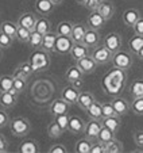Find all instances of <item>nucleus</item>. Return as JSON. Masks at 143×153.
Listing matches in <instances>:
<instances>
[{
    "instance_id": "3c124183",
    "label": "nucleus",
    "mask_w": 143,
    "mask_h": 153,
    "mask_svg": "<svg viewBox=\"0 0 143 153\" xmlns=\"http://www.w3.org/2000/svg\"><path fill=\"white\" fill-rule=\"evenodd\" d=\"M134 29V33L138 35H143V16H140L139 19L136 20V23L132 26Z\"/></svg>"
},
{
    "instance_id": "393cba45",
    "label": "nucleus",
    "mask_w": 143,
    "mask_h": 153,
    "mask_svg": "<svg viewBox=\"0 0 143 153\" xmlns=\"http://www.w3.org/2000/svg\"><path fill=\"white\" fill-rule=\"evenodd\" d=\"M94 100H96V99H94L93 94L88 92V91H81L80 95H78L77 103H76V104H78V107H80L81 110L86 111V108H88V107L91 106Z\"/></svg>"
},
{
    "instance_id": "2eb2a0df",
    "label": "nucleus",
    "mask_w": 143,
    "mask_h": 153,
    "mask_svg": "<svg viewBox=\"0 0 143 153\" xmlns=\"http://www.w3.org/2000/svg\"><path fill=\"white\" fill-rule=\"evenodd\" d=\"M76 65L80 68L84 75H91V73H93L94 71H96V68H97V62H96L91 56H86V57L76 61Z\"/></svg>"
},
{
    "instance_id": "aec40b11",
    "label": "nucleus",
    "mask_w": 143,
    "mask_h": 153,
    "mask_svg": "<svg viewBox=\"0 0 143 153\" xmlns=\"http://www.w3.org/2000/svg\"><path fill=\"white\" fill-rule=\"evenodd\" d=\"M86 27L85 23H74L73 25V29H72V34H70V38L73 41V43H83V39H84V35H85Z\"/></svg>"
},
{
    "instance_id": "bb28decb",
    "label": "nucleus",
    "mask_w": 143,
    "mask_h": 153,
    "mask_svg": "<svg viewBox=\"0 0 143 153\" xmlns=\"http://www.w3.org/2000/svg\"><path fill=\"white\" fill-rule=\"evenodd\" d=\"M84 76L85 75L81 72V69L77 67V65H72V67H69L65 72V80L70 84V83H73V81L78 80V79H83Z\"/></svg>"
},
{
    "instance_id": "4be33fe9",
    "label": "nucleus",
    "mask_w": 143,
    "mask_h": 153,
    "mask_svg": "<svg viewBox=\"0 0 143 153\" xmlns=\"http://www.w3.org/2000/svg\"><path fill=\"white\" fill-rule=\"evenodd\" d=\"M97 12L105 20H109L115 14V4L112 1H109V0H103V3L97 8Z\"/></svg>"
},
{
    "instance_id": "5fc2aeb1",
    "label": "nucleus",
    "mask_w": 143,
    "mask_h": 153,
    "mask_svg": "<svg viewBox=\"0 0 143 153\" xmlns=\"http://www.w3.org/2000/svg\"><path fill=\"white\" fill-rule=\"evenodd\" d=\"M73 87H76L77 90H80L81 91V87L84 85V79H78V80H76V81H73V83H70Z\"/></svg>"
},
{
    "instance_id": "a19ab883",
    "label": "nucleus",
    "mask_w": 143,
    "mask_h": 153,
    "mask_svg": "<svg viewBox=\"0 0 143 153\" xmlns=\"http://www.w3.org/2000/svg\"><path fill=\"white\" fill-rule=\"evenodd\" d=\"M30 35H31V31L24 27L18 26V31H16V39L19 41L20 43H29Z\"/></svg>"
},
{
    "instance_id": "de8ad7c7",
    "label": "nucleus",
    "mask_w": 143,
    "mask_h": 153,
    "mask_svg": "<svg viewBox=\"0 0 143 153\" xmlns=\"http://www.w3.org/2000/svg\"><path fill=\"white\" fill-rule=\"evenodd\" d=\"M101 3H103V0H86V3L84 7L88 11H97V8L100 7Z\"/></svg>"
},
{
    "instance_id": "2f4dec72",
    "label": "nucleus",
    "mask_w": 143,
    "mask_h": 153,
    "mask_svg": "<svg viewBox=\"0 0 143 153\" xmlns=\"http://www.w3.org/2000/svg\"><path fill=\"white\" fill-rule=\"evenodd\" d=\"M143 48V35L135 34L131 39L128 41V49L132 54H136L140 49Z\"/></svg>"
},
{
    "instance_id": "13d9d810",
    "label": "nucleus",
    "mask_w": 143,
    "mask_h": 153,
    "mask_svg": "<svg viewBox=\"0 0 143 153\" xmlns=\"http://www.w3.org/2000/svg\"><path fill=\"white\" fill-rule=\"evenodd\" d=\"M76 3L78 4V6H85L86 3V0H76Z\"/></svg>"
},
{
    "instance_id": "4468645a",
    "label": "nucleus",
    "mask_w": 143,
    "mask_h": 153,
    "mask_svg": "<svg viewBox=\"0 0 143 153\" xmlns=\"http://www.w3.org/2000/svg\"><path fill=\"white\" fill-rule=\"evenodd\" d=\"M57 38H58V34L53 30H50L49 33H46L42 38V46L41 49L45 50L47 53H54V48H55V42H57Z\"/></svg>"
},
{
    "instance_id": "cd10ccee",
    "label": "nucleus",
    "mask_w": 143,
    "mask_h": 153,
    "mask_svg": "<svg viewBox=\"0 0 143 153\" xmlns=\"http://www.w3.org/2000/svg\"><path fill=\"white\" fill-rule=\"evenodd\" d=\"M86 115L89 119H101L103 118V111H101V103L97 100H94L91 106L86 108Z\"/></svg>"
},
{
    "instance_id": "7c9ffc66",
    "label": "nucleus",
    "mask_w": 143,
    "mask_h": 153,
    "mask_svg": "<svg viewBox=\"0 0 143 153\" xmlns=\"http://www.w3.org/2000/svg\"><path fill=\"white\" fill-rule=\"evenodd\" d=\"M128 92L132 98L143 96V79H136V80L132 81L128 88Z\"/></svg>"
},
{
    "instance_id": "c85d7f7f",
    "label": "nucleus",
    "mask_w": 143,
    "mask_h": 153,
    "mask_svg": "<svg viewBox=\"0 0 143 153\" xmlns=\"http://www.w3.org/2000/svg\"><path fill=\"white\" fill-rule=\"evenodd\" d=\"M52 30V22L46 16H42V18H38L37 20V25H35V29L34 31L39 33L41 35H45L46 33H49Z\"/></svg>"
},
{
    "instance_id": "9b49d317",
    "label": "nucleus",
    "mask_w": 143,
    "mask_h": 153,
    "mask_svg": "<svg viewBox=\"0 0 143 153\" xmlns=\"http://www.w3.org/2000/svg\"><path fill=\"white\" fill-rule=\"evenodd\" d=\"M107 20L104 19L103 16H101L100 14H99L97 11H91L88 15V18H86V27L88 29H92V30H100L104 27V25H105Z\"/></svg>"
},
{
    "instance_id": "b1692460",
    "label": "nucleus",
    "mask_w": 143,
    "mask_h": 153,
    "mask_svg": "<svg viewBox=\"0 0 143 153\" xmlns=\"http://www.w3.org/2000/svg\"><path fill=\"white\" fill-rule=\"evenodd\" d=\"M139 18H140V12H139V10H136V8H127L126 11L123 12V22H124V25L128 27L134 26Z\"/></svg>"
},
{
    "instance_id": "a878e982",
    "label": "nucleus",
    "mask_w": 143,
    "mask_h": 153,
    "mask_svg": "<svg viewBox=\"0 0 143 153\" xmlns=\"http://www.w3.org/2000/svg\"><path fill=\"white\" fill-rule=\"evenodd\" d=\"M54 8V4L50 1V0H37L35 1V10L39 12L42 16H47L53 12Z\"/></svg>"
},
{
    "instance_id": "c9c22d12",
    "label": "nucleus",
    "mask_w": 143,
    "mask_h": 153,
    "mask_svg": "<svg viewBox=\"0 0 143 153\" xmlns=\"http://www.w3.org/2000/svg\"><path fill=\"white\" fill-rule=\"evenodd\" d=\"M14 85V76L12 75H1L0 76V92H7Z\"/></svg>"
},
{
    "instance_id": "473e14b6",
    "label": "nucleus",
    "mask_w": 143,
    "mask_h": 153,
    "mask_svg": "<svg viewBox=\"0 0 143 153\" xmlns=\"http://www.w3.org/2000/svg\"><path fill=\"white\" fill-rule=\"evenodd\" d=\"M73 22L70 20H63V22H60L55 29V33L58 35H63V37H70L72 34V29H73Z\"/></svg>"
},
{
    "instance_id": "f704fd0d",
    "label": "nucleus",
    "mask_w": 143,
    "mask_h": 153,
    "mask_svg": "<svg viewBox=\"0 0 143 153\" xmlns=\"http://www.w3.org/2000/svg\"><path fill=\"white\" fill-rule=\"evenodd\" d=\"M92 144H93V141L88 140L86 137H83L81 140H78V141L76 142L74 150H76L77 153H91Z\"/></svg>"
},
{
    "instance_id": "ddd939ff",
    "label": "nucleus",
    "mask_w": 143,
    "mask_h": 153,
    "mask_svg": "<svg viewBox=\"0 0 143 153\" xmlns=\"http://www.w3.org/2000/svg\"><path fill=\"white\" fill-rule=\"evenodd\" d=\"M37 20H38V18L35 16L32 12H23V14L18 18V26L24 27V29L30 30V31H34Z\"/></svg>"
},
{
    "instance_id": "37998d69",
    "label": "nucleus",
    "mask_w": 143,
    "mask_h": 153,
    "mask_svg": "<svg viewBox=\"0 0 143 153\" xmlns=\"http://www.w3.org/2000/svg\"><path fill=\"white\" fill-rule=\"evenodd\" d=\"M69 118H70V115H69V113H66V114H61V115L54 117V121L60 125V127L63 131H66L69 126Z\"/></svg>"
},
{
    "instance_id": "c03bdc74",
    "label": "nucleus",
    "mask_w": 143,
    "mask_h": 153,
    "mask_svg": "<svg viewBox=\"0 0 143 153\" xmlns=\"http://www.w3.org/2000/svg\"><path fill=\"white\" fill-rule=\"evenodd\" d=\"M16 90L18 94H22L23 91L26 90L27 87V80L26 79H22V77H14V85H12Z\"/></svg>"
},
{
    "instance_id": "4d7b16f0",
    "label": "nucleus",
    "mask_w": 143,
    "mask_h": 153,
    "mask_svg": "<svg viewBox=\"0 0 143 153\" xmlns=\"http://www.w3.org/2000/svg\"><path fill=\"white\" fill-rule=\"evenodd\" d=\"M136 57L139 58V60H142V61H143V48H142V49L139 50V52L136 53Z\"/></svg>"
},
{
    "instance_id": "e433bc0d",
    "label": "nucleus",
    "mask_w": 143,
    "mask_h": 153,
    "mask_svg": "<svg viewBox=\"0 0 143 153\" xmlns=\"http://www.w3.org/2000/svg\"><path fill=\"white\" fill-rule=\"evenodd\" d=\"M130 111H132L135 115H143V96L132 99L130 103Z\"/></svg>"
},
{
    "instance_id": "c756f323",
    "label": "nucleus",
    "mask_w": 143,
    "mask_h": 153,
    "mask_svg": "<svg viewBox=\"0 0 143 153\" xmlns=\"http://www.w3.org/2000/svg\"><path fill=\"white\" fill-rule=\"evenodd\" d=\"M0 31L6 33L7 35L12 37L14 39H16V31H18V23L12 22V20H6L0 25Z\"/></svg>"
},
{
    "instance_id": "09e8293b",
    "label": "nucleus",
    "mask_w": 143,
    "mask_h": 153,
    "mask_svg": "<svg viewBox=\"0 0 143 153\" xmlns=\"http://www.w3.org/2000/svg\"><path fill=\"white\" fill-rule=\"evenodd\" d=\"M105 153V144H103V142L100 141H93V144H92V148H91V153Z\"/></svg>"
},
{
    "instance_id": "6e6d98bb",
    "label": "nucleus",
    "mask_w": 143,
    "mask_h": 153,
    "mask_svg": "<svg viewBox=\"0 0 143 153\" xmlns=\"http://www.w3.org/2000/svg\"><path fill=\"white\" fill-rule=\"evenodd\" d=\"M50 1H52L54 6H61V4L63 3V0H50Z\"/></svg>"
},
{
    "instance_id": "a18cd8bd",
    "label": "nucleus",
    "mask_w": 143,
    "mask_h": 153,
    "mask_svg": "<svg viewBox=\"0 0 143 153\" xmlns=\"http://www.w3.org/2000/svg\"><path fill=\"white\" fill-rule=\"evenodd\" d=\"M101 111H103V118L116 115V113H115L114 106H112L111 102H104V103H101Z\"/></svg>"
},
{
    "instance_id": "412c9836",
    "label": "nucleus",
    "mask_w": 143,
    "mask_h": 153,
    "mask_svg": "<svg viewBox=\"0 0 143 153\" xmlns=\"http://www.w3.org/2000/svg\"><path fill=\"white\" fill-rule=\"evenodd\" d=\"M69 54H70V57L74 61H78V60H81V58L89 56V49L86 46H84L83 43H73V46H72Z\"/></svg>"
},
{
    "instance_id": "5701e85b",
    "label": "nucleus",
    "mask_w": 143,
    "mask_h": 153,
    "mask_svg": "<svg viewBox=\"0 0 143 153\" xmlns=\"http://www.w3.org/2000/svg\"><path fill=\"white\" fill-rule=\"evenodd\" d=\"M18 150L20 153H38L41 150V146L35 140H26V141H23L19 144L18 146Z\"/></svg>"
},
{
    "instance_id": "49530a36",
    "label": "nucleus",
    "mask_w": 143,
    "mask_h": 153,
    "mask_svg": "<svg viewBox=\"0 0 143 153\" xmlns=\"http://www.w3.org/2000/svg\"><path fill=\"white\" fill-rule=\"evenodd\" d=\"M10 121H11V118H10L7 110H4L3 107H1V108H0V129H3V127L8 126Z\"/></svg>"
},
{
    "instance_id": "79ce46f5",
    "label": "nucleus",
    "mask_w": 143,
    "mask_h": 153,
    "mask_svg": "<svg viewBox=\"0 0 143 153\" xmlns=\"http://www.w3.org/2000/svg\"><path fill=\"white\" fill-rule=\"evenodd\" d=\"M14 38L7 35L6 33L0 31V49L1 50H6V49H10L12 46V43H14Z\"/></svg>"
},
{
    "instance_id": "6ab92c4d",
    "label": "nucleus",
    "mask_w": 143,
    "mask_h": 153,
    "mask_svg": "<svg viewBox=\"0 0 143 153\" xmlns=\"http://www.w3.org/2000/svg\"><path fill=\"white\" fill-rule=\"evenodd\" d=\"M101 125L116 134L117 131L120 130V127H122V119H120V117L119 115L105 117V118H101Z\"/></svg>"
},
{
    "instance_id": "0eeeda50",
    "label": "nucleus",
    "mask_w": 143,
    "mask_h": 153,
    "mask_svg": "<svg viewBox=\"0 0 143 153\" xmlns=\"http://www.w3.org/2000/svg\"><path fill=\"white\" fill-rule=\"evenodd\" d=\"M69 108H70V104L66 103V102L63 100V99H61V98H55L54 100L50 103L49 113H50V115L54 118V117L61 115V114L69 113Z\"/></svg>"
},
{
    "instance_id": "864d4df0",
    "label": "nucleus",
    "mask_w": 143,
    "mask_h": 153,
    "mask_svg": "<svg viewBox=\"0 0 143 153\" xmlns=\"http://www.w3.org/2000/svg\"><path fill=\"white\" fill-rule=\"evenodd\" d=\"M8 148H10L8 141L6 140V137H4L3 134L0 133V153L7 152V150H8Z\"/></svg>"
},
{
    "instance_id": "f257e3e1",
    "label": "nucleus",
    "mask_w": 143,
    "mask_h": 153,
    "mask_svg": "<svg viewBox=\"0 0 143 153\" xmlns=\"http://www.w3.org/2000/svg\"><path fill=\"white\" fill-rule=\"evenodd\" d=\"M29 61H30V64H31V68H32V71H34V73H37V72L46 71L50 67L52 57H50V53L45 52V50L35 49L34 53L30 56Z\"/></svg>"
},
{
    "instance_id": "39448f33",
    "label": "nucleus",
    "mask_w": 143,
    "mask_h": 153,
    "mask_svg": "<svg viewBox=\"0 0 143 153\" xmlns=\"http://www.w3.org/2000/svg\"><path fill=\"white\" fill-rule=\"evenodd\" d=\"M101 43H103L111 53H116L123 46V39H122V35L119 34V33H108V34L103 38Z\"/></svg>"
},
{
    "instance_id": "052dcab7",
    "label": "nucleus",
    "mask_w": 143,
    "mask_h": 153,
    "mask_svg": "<svg viewBox=\"0 0 143 153\" xmlns=\"http://www.w3.org/2000/svg\"><path fill=\"white\" fill-rule=\"evenodd\" d=\"M0 25H1V23H0Z\"/></svg>"
},
{
    "instance_id": "a211bd4d",
    "label": "nucleus",
    "mask_w": 143,
    "mask_h": 153,
    "mask_svg": "<svg viewBox=\"0 0 143 153\" xmlns=\"http://www.w3.org/2000/svg\"><path fill=\"white\" fill-rule=\"evenodd\" d=\"M112 106H114V110L116 113V115L123 117L126 114L130 113V102L124 98H115L112 99Z\"/></svg>"
},
{
    "instance_id": "7ed1b4c3",
    "label": "nucleus",
    "mask_w": 143,
    "mask_h": 153,
    "mask_svg": "<svg viewBox=\"0 0 143 153\" xmlns=\"http://www.w3.org/2000/svg\"><path fill=\"white\" fill-rule=\"evenodd\" d=\"M111 62L115 65V68L120 71H127L132 67L134 64V56L130 50H119V52L114 53Z\"/></svg>"
},
{
    "instance_id": "ea45409f",
    "label": "nucleus",
    "mask_w": 143,
    "mask_h": 153,
    "mask_svg": "<svg viewBox=\"0 0 143 153\" xmlns=\"http://www.w3.org/2000/svg\"><path fill=\"white\" fill-rule=\"evenodd\" d=\"M42 38H43V35H41L39 33L31 31V35H30V39H29V45L34 50L41 49V46H42Z\"/></svg>"
},
{
    "instance_id": "20e7f679",
    "label": "nucleus",
    "mask_w": 143,
    "mask_h": 153,
    "mask_svg": "<svg viewBox=\"0 0 143 153\" xmlns=\"http://www.w3.org/2000/svg\"><path fill=\"white\" fill-rule=\"evenodd\" d=\"M89 56L97 62V65H105V64L111 62L114 53H111L103 43H100L96 48L89 50Z\"/></svg>"
},
{
    "instance_id": "f03ea898",
    "label": "nucleus",
    "mask_w": 143,
    "mask_h": 153,
    "mask_svg": "<svg viewBox=\"0 0 143 153\" xmlns=\"http://www.w3.org/2000/svg\"><path fill=\"white\" fill-rule=\"evenodd\" d=\"M10 131L15 137H24L31 131V122L24 117H15L10 121Z\"/></svg>"
},
{
    "instance_id": "f8f14e48",
    "label": "nucleus",
    "mask_w": 143,
    "mask_h": 153,
    "mask_svg": "<svg viewBox=\"0 0 143 153\" xmlns=\"http://www.w3.org/2000/svg\"><path fill=\"white\" fill-rule=\"evenodd\" d=\"M85 122L81 119V117L78 115H70L69 118V126H68V131H70L72 134L74 136H80L84 134V130H85Z\"/></svg>"
},
{
    "instance_id": "72a5a7b5",
    "label": "nucleus",
    "mask_w": 143,
    "mask_h": 153,
    "mask_svg": "<svg viewBox=\"0 0 143 153\" xmlns=\"http://www.w3.org/2000/svg\"><path fill=\"white\" fill-rule=\"evenodd\" d=\"M65 133L62 129L60 127V125L57 123V122L54 121V118H53V121H50V123L47 125V136L50 137V138H60L62 134Z\"/></svg>"
},
{
    "instance_id": "8fccbe9b",
    "label": "nucleus",
    "mask_w": 143,
    "mask_h": 153,
    "mask_svg": "<svg viewBox=\"0 0 143 153\" xmlns=\"http://www.w3.org/2000/svg\"><path fill=\"white\" fill-rule=\"evenodd\" d=\"M134 142L138 148H143V130H135L134 134Z\"/></svg>"
},
{
    "instance_id": "603ef678",
    "label": "nucleus",
    "mask_w": 143,
    "mask_h": 153,
    "mask_svg": "<svg viewBox=\"0 0 143 153\" xmlns=\"http://www.w3.org/2000/svg\"><path fill=\"white\" fill-rule=\"evenodd\" d=\"M49 152L50 153H66L68 149H66V146L62 144H55V145H53V146H50Z\"/></svg>"
},
{
    "instance_id": "6e6552de",
    "label": "nucleus",
    "mask_w": 143,
    "mask_h": 153,
    "mask_svg": "<svg viewBox=\"0 0 143 153\" xmlns=\"http://www.w3.org/2000/svg\"><path fill=\"white\" fill-rule=\"evenodd\" d=\"M101 43V37H100V33L99 30H92V29H88L84 35V39H83V45L86 46L89 50L96 48L97 45Z\"/></svg>"
},
{
    "instance_id": "4c0bfd02",
    "label": "nucleus",
    "mask_w": 143,
    "mask_h": 153,
    "mask_svg": "<svg viewBox=\"0 0 143 153\" xmlns=\"http://www.w3.org/2000/svg\"><path fill=\"white\" fill-rule=\"evenodd\" d=\"M123 152V144L119 140L114 138L112 141L105 144V153H119Z\"/></svg>"
},
{
    "instance_id": "58836bf2",
    "label": "nucleus",
    "mask_w": 143,
    "mask_h": 153,
    "mask_svg": "<svg viewBox=\"0 0 143 153\" xmlns=\"http://www.w3.org/2000/svg\"><path fill=\"white\" fill-rule=\"evenodd\" d=\"M114 138H115V133H114V131H111L109 129H107V127H104V126L101 127L100 133H99V136H97V141L103 142V144H107V142L112 141Z\"/></svg>"
},
{
    "instance_id": "9d476101",
    "label": "nucleus",
    "mask_w": 143,
    "mask_h": 153,
    "mask_svg": "<svg viewBox=\"0 0 143 153\" xmlns=\"http://www.w3.org/2000/svg\"><path fill=\"white\" fill-rule=\"evenodd\" d=\"M80 92H81L80 90H77L76 87H73L72 84H69V85L63 87L62 90H61V99H63L66 103H69L72 106V104L77 103V99H78Z\"/></svg>"
},
{
    "instance_id": "f3484780",
    "label": "nucleus",
    "mask_w": 143,
    "mask_h": 153,
    "mask_svg": "<svg viewBox=\"0 0 143 153\" xmlns=\"http://www.w3.org/2000/svg\"><path fill=\"white\" fill-rule=\"evenodd\" d=\"M18 96L19 95H15L10 91L0 92V106L3 107L4 110H11L18 104Z\"/></svg>"
},
{
    "instance_id": "1a4fd4ad",
    "label": "nucleus",
    "mask_w": 143,
    "mask_h": 153,
    "mask_svg": "<svg viewBox=\"0 0 143 153\" xmlns=\"http://www.w3.org/2000/svg\"><path fill=\"white\" fill-rule=\"evenodd\" d=\"M73 46V41L70 37H63V35H58L57 42H55V48H54V53L57 54H69L70 49Z\"/></svg>"
},
{
    "instance_id": "bf43d9fd",
    "label": "nucleus",
    "mask_w": 143,
    "mask_h": 153,
    "mask_svg": "<svg viewBox=\"0 0 143 153\" xmlns=\"http://www.w3.org/2000/svg\"><path fill=\"white\" fill-rule=\"evenodd\" d=\"M1 57H3V52H1V49H0V61H1Z\"/></svg>"
},
{
    "instance_id": "423d86ee",
    "label": "nucleus",
    "mask_w": 143,
    "mask_h": 153,
    "mask_svg": "<svg viewBox=\"0 0 143 153\" xmlns=\"http://www.w3.org/2000/svg\"><path fill=\"white\" fill-rule=\"evenodd\" d=\"M101 127H103L101 119H89V122H86V125H85L84 137H86V138L91 140V141H96Z\"/></svg>"
},
{
    "instance_id": "dca6fc26",
    "label": "nucleus",
    "mask_w": 143,
    "mask_h": 153,
    "mask_svg": "<svg viewBox=\"0 0 143 153\" xmlns=\"http://www.w3.org/2000/svg\"><path fill=\"white\" fill-rule=\"evenodd\" d=\"M32 75H34V71H32L31 64H30L29 60L20 62L19 65L14 69V73H12L14 77H22V79H26V80L29 77H31Z\"/></svg>"
}]
</instances>
